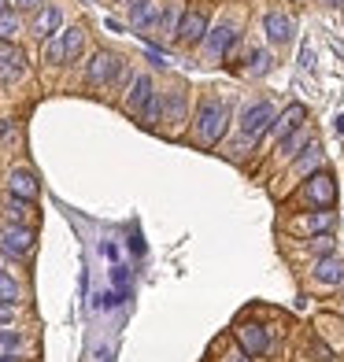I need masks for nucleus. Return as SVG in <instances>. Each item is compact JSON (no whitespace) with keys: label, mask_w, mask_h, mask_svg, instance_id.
<instances>
[{"label":"nucleus","mask_w":344,"mask_h":362,"mask_svg":"<svg viewBox=\"0 0 344 362\" xmlns=\"http://www.w3.org/2000/svg\"><path fill=\"white\" fill-rule=\"evenodd\" d=\"M274 104L270 100H256V104H248L244 107V115H241V134L248 137V141H256V137H263L267 129L274 126Z\"/></svg>","instance_id":"4"},{"label":"nucleus","mask_w":344,"mask_h":362,"mask_svg":"<svg viewBox=\"0 0 344 362\" xmlns=\"http://www.w3.org/2000/svg\"><path fill=\"white\" fill-rule=\"evenodd\" d=\"M226 122H229V104L219 96H204L200 107H196V141H200V148H215L226 134Z\"/></svg>","instance_id":"1"},{"label":"nucleus","mask_w":344,"mask_h":362,"mask_svg":"<svg viewBox=\"0 0 344 362\" xmlns=\"http://www.w3.org/2000/svg\"><path fill=\"white\" fill-rule=\"evenodd\" d=\"M300 204L315 207V211H330L337 204V181H333V174H326V170L311 174L300 185Z\"/></svg>","instance_id":"2"},{"label":"nucleus","mask_w":344,"mask_h":362,"mask_svg":"<svg viewBox=\"0 0 344 362\" xmlns=\"http://www.w3.org/2000/svg\"><path fill=\"white\" fill-rule=\"evenodd\" d=\"M307 144H311V134H307V129H297L292 137H285V141H282V152H285V156H300Z\"/></svg>","instance_id":"25"},{"label":"nucleus","mask_w":344,"mask_h":362,"mask_svg":"<svg viewBox=\"0 0 344 362\" xmlns=\"http://www.w3.org/2000/svg\"><path fill=\"white\" fill-rule=\"evenodd\" d=\"M81 48H86V30L81 26L63 30V63H74L81 56Z\"/></svg>","instance_id":"19"},{"label":"nucleus","mask_w":344,"mask_h":362,"mask_svg":"<svg viewBox=\"0 0 344 362\" xmlns=\"http://www.w3.org/2000/svg\"><path fill=\"white\" fill-rule=\"evenodd\" d=\"M8 4H11L15 11H34V8L45 4V0H8Z\"/></svg>","instance_id":"32"},{"label":"nucleus","mask_w":344,"mask_h":362,"mask_svg":"<svg viewBox=\"0 0 344 362\" xmlns=\"http://www.w3.org/2000/svg\"><path fill=\"white\" fill-rule=\"evenodd\" d=\"M322 163V148H319V141H311L304 152H300V159H297V174H307L311 177V170H315Z\"/></svg>","instance_id":"21"},{"label":"nucleus","mask_w":344,"mask_h":362,"mask_svg":"<svg viewBox=\"0 0 344 362\" xmlns=\"http://www.w3.org/2000/svg\"><path fill=\"white\" fill-rule=\"evenodd\" d=\"M26 71V56L19 45L11 41H0V86H11V81H19Z\"/></svg>","instance_id":"8"},{"label":"nucleus","mask_w":344,"mask_h":362,"mask_svg":"<svg viewBox=\"0 0 344 362\" xmlns=\"http://www.w3.org/2000/svg\"><path fill=\"white\" fill-rule=\"evenodd\" d=\"M204 41H207V52L211 56H226L229 48H234V41H237V30L229 26V23H219L215 30H207Z\"/></svg>","instance_id":"14"},{"label":"nucleus","mask_w":344,"mask_h":362,"mask_svg":"<svg viewBox=\"0 0 344 362\" xmlns=\"http://www.w3.org/2000/svg\"><path fill=\"white\" fill-rule=\"evenodd\" d=\"M59 23H63V11H59V8H52V4L38 8V15H34V34L48 41L52 34H59Z\"/></svg>","instance_id":"16"},{"label":"nucleus","mask_w":344,"mask_h":362,"mask_svg":"<svg viewBox=\"0 0 344 362\" xmlns=\"http://www.w3.org/2000/svg\"><path fill=\"white\" fill-rule=\"evenodd\" d=\"M8 215H11V222H26L30 215H34V207H30V200H19V196H8Z\"/></svg>","instance_id":"26"},{"label":"nucleus","mask_w":344,"mask_h":362,"mask_svg":"<svg viewBox=\"0 0 344 362\" xmlns=\"http://www.w3.org/2000/svg\"><path fill=\"white\" fill-rule=\"evenodd\" d=\"M152 78L149 74H137L134 81H130V93H126V115H134V119H141L144 104L152 100Z\"/></svg>","instance_id":"11"},{"label":"nucleus","mask_w":344,"mask_h":362,"mask_svg":"<svg viewBox=\"0 0 344 362\" xmlns=\"http://www.w3.org/2000/svg\"><path fill=\"white\" fill-rule=\"evenodd\" d=\"M163 107H167V122H171V129L185 122V93H182V89L167 93V100H163Z\"/></svg>","instance_id":"20"},{"label":"nucleus","mask_w":344,"mask_h":362,"mask_svg":"<svg viewBox=\"0 0 344 362\" xmlns=\"http://www.w3.org/2000/svg\"><path fill=\"white\" fill-rule=\"evenodd\" d=\"M263 30H267V37H270L274 45L292 41V19H289L285 11H270L267 19H263Z\"/></svg>","instance_id":"15"},{"label":"nucleus","mask_w":344,"mask_h":362,"mask_svg":"<svg viewBox=\"0 0 344 362\" xmlns=\"http://www.w3.org/2000/svg\"><path fill=\"white\" fill-rule=\"evenodd\" d=\"M340 285H344V281H340Z\"/></svg>","instance_id":"40"},{"label":"nucleus","mask_w":344,"mask_h":362,"mask_svg":"<svg viewBox=\"0 0 344 362\" xmlns=\"http://www.w3.org/2000/svg\"><path fill=\"white\" fill-rule=\"evenodd\" d=\"M315 281H322V285H340V281H344V262H340L337 255H322V259L315 262Z\"/></svg>","instance_id":"17"},{"label":"nucleus","mask_w":344,"mask_h":362,"mask_svg":"<svg viewBox=\"0 0 344 362\" xmlns=\"http://www.w3.org/2000/svg\"><path fill=\"white\" fill-rule=\"evenodd\" d=\"M0 362H11V358H0Z\"/></svg>","instance_id":"39"},{"label":"nucleus","mask_w":344,"mask_h":362,"mask_svg":"<svg viewBox=\"0 0 344 362\" xmlns=\"http://www.w3.org/2000/svg\"><path fill=\"white\" fill-rule=\"evenodd\" d=\"M4 8H8V0H0V11H4Z\"/></svg>","instance_id":"38"},{"label":"nucleus","mask_w":344,"mask_h":362,"mask_svg":"<svg viewBox=\"0 0 344 362\" xmlns=\"http://www.w3.org/2000/svg\"><path fill=\"white\" fill-rule=\"evenodd\" d=\"M163 8L167 4H159V0H130V26L134 30H156Z\"/></svg>","instance_id":"10"},{"label":"nucleus","mask_w":344,"mask_h":362,"mask_svg":"<svg viewBox=\"0 0 344 362\" xmlns=\"http://www.w3.org/2000/svg\"><path fill=\"white\" fill-rule=\"evenodd\" d=\"M34 229L30 226H19V222H8L4 229H0V252H4L8 259H26L30 252H34Z\"/></svg>","instance_id":"3"},{"label":"nucleus","mask_w":344,"mask_h":362,"mask_svg":"<svg viewBox=\"0 0 344 362\" xmlns=\"http://www.w3.org/2000/svg\"><path fill=\"white\" fill-rule=\"evenodd\" d=\"M333 211H307V215H297L289 222V233H304L307 240L319 237V233H330L333 229Z\"/></svg>","instance_id":"7"},{"label":"nucleus","mask_w":344,"mask_h":362,"mask_svg":"<svg viewBox=\"0 0 344 362\" xmlns=\"http://www.w3.org/2000/svg\"><path fill=\"white\" fill-rule=\"evenodd\" d=\"M222 362H248V355H244V351H234V348H229Z\"/></svg>","instance_id":"34"},{"label":"nucleus","mask_w":344,"mask_h":362,"mask_svg":"<svg viewBox=\"0 0 344 362\" xmlns=\"http://www.w3.org/2000/svg\"><path fill=\"white\" fill-rule=\"evenodd\" d=\"M311 59H315V45L304 41V48H300V67L304 71H311Z\"/></svg>","instance_id":"31"},{"label":"nucleus","mask_w":344,"mask_h":362,"mask_svg":"<svg viewBox=\"0 0 344 362\" xmlns=\"http://www.w3.org/2000/svg\"><path fill=\"white\" fill-rule=\"evenodd\" d=\"M159 119H163V96L152 93V100L144 104V111H141V122H144V129H156Z\"/></svg>","instance_id":"22"},{"label":"nucleus","mask_w":344,"mask_h":362,"mask_svg":"<svg viewBox=\"0 0 344 362\" xmlns=\"http://www.w3.org/2000/svg\"><path fill=\"white\" fill-rule=\"evenodd\" d=\"M322 4H330V8H340V4H344V0H322Z\"/></svg>","instance_id":"37"},{"label":"nucleus","mask_w":344,"mask_h":362,"mask_svg":"<svg viewBox=\"0 0 344 362\" xmlns=\"http://www.w3.org/2000/svg\"><path fill=\"white\" fill-rule=\"evenodd\" d=\"M149 63H156V67H167V56H163V52H156V48H149Z\"/></svg>","instance_id":"33"},{"label":"nucleus","mask_w":344,"mask_h":362,"mask_svg":"<svg viewBox=\"0 0 344 362\" xmlns=\"http://www.w3.org/2000/svg\"><path fill=\"white\" fill-rule=\"evenodd\" d=\"M207 37V11H185V19H182V26H178V34H174V41L178 45H185V48H193V45H200Z\"/></svg>","instance_id":"9"},{"label":"nucleus","mask_w":344,"mask_h":362,"mask_svg":"<svg viewBox=\"0 0 344 362\" xmlns=\"http://www.w3.org/2000/svg\"><path fill=\"white\" fill-rule=\"evenodd\" d=\"M311 252H315L319 259H322V255H333V233H319V237H311Z\"/></svg>","instance_id":"30"},{"label":"nucleus","mask_w":344,"mask_h":362,"mask_svg":"<svg viewBox=\"0 0 344 362\" xmlns=\"http://www.w3.org/2000/svg\"><path fill=\"white\" fill-rule=\"evenodd\" d=\"M89 86H115L122 74H126V63L115 56V52H96L89 59Z\"/></svg>","instance_id":"5"},{"label":"nucleus","mask_w":344,"mask_h":362,"mask_svg":"<svg viewBox=\"0 0 344 362\" xmlns=\"http://www.w3.org/2000/svg\"><path fill=\"white\" fill-rule=\"evenodd\" d=\"M234 340L241 344V351L248 355V358H259V355L270 348V337H267V329L259 325V322H241L234 329Z\"/></svg>","instance_id":"6"},{"label":"nucleus","mask_w":344,"mask_h":362,"mask_svg":"<svg viewBox=\"0 0 344 362\" xmlns=\"http://www.w3.org/2000/svg\"><path fill=\"white\" fill-rule=\"evenodd\" d=\"M333 129H337V134L344 137V111H340V115H337V119H333Z\"/></svg>","instance_id":"36"},{"label":"nucleus","mask_w":344,"mask_h":362,"mask_svg":"<svg viewBox=\"0 0 344 362\" xmlns=\"http://www.w3.org/2000/svg\"><path fill=\"white\" fill-rule=\"evenodd\" d=\"M38 192H41V185H38V177L30 174V170H11L8 174V196H19V200L34 204Z\"/></svg>","instance_id":"13"},{"label":"nucleus","mask_w":344,"mask_h":362,"mask_svg":"<svg viewBox=\"0 0 344 362\" xmlns=\"http://www.w3.org/2000/svg\"><path fill=\"white\" fill-rule=\"evenodd\" d=\"M19 11H15V8H4V11H0V41H11L15 34H19Z\"/></svg>","instance_id":"23"},{"label":"nucleus","mask_w":344,"mask_h":362,"mask_svg":"<svg viewBox=\"0 0 344 362\" xmlns=\"http://www.w3.org/2000/svg\"><path fill=\"white\" fill-rule=\"evenodd\" d=\"M23 348V337L11 333V329H0V355H15Z\"/></svg>","instance_id":"27"},{"label":"nucleus","mask_w":344,"mask_h":362,"mask_svg":"<svg viewBox=\"0 0 344 362\" xmlns=\"http://www.w3.org/2000/svg\"><path fill=\"white\" fill-rule=\"evenodd\" d=\"M45 63H52V67H59V63H63V30L45 41Z\"/></svg>","instance_id":"24"},{"label":"nucleus","mask_w":344,"mask_h":362,"mask_svg":"<svg viewBox=\"0 0 344 362\" xmlns=\"http://www.w3.org/2000/svg\"><path fill=\"white\" fill-rule=\"evenodd\" d=\"M304 119H307V107H304V104H289V107L274 119V126H270V129H274V137H277V141L292 137L297 129H304Z\"/></svg>","instance_id":"12"},{"label":"nucleus","mask_w":344,"mask_h":362,"mask_svg":"<svg viewBox=\"0 0 344 362\" xmlns=\"http://www.w3.org/2000/svg\"><path fill=\"white\" fill-rule=\"evenodd\" d=\"M130 248H134V252H137V255H141V252H144V244H141V237H137V233H134V237H130Z\"/></svg>","instance_id":"35"},{"label":"nucleus","mask_w":344,"mask_h":362,"mask_svg":"<svg viewBox=\"0 0 344 362\" xmlns=\"http://www.w3.org/2000/svg\"><path fill=\"white\" fill-rule=\"evenodd\" d=\"M182 19H185V8L178 4V0H171V4L163 8V15H159V26H156V30H159L163 37H167V34L174 37V34H178V26H182Z\"/></svg>","instance_id":"18"},{"label":"nucleus","mask_w":344,"mask_h":362,"mask_svg":"<svg viewBox=\"0 0 344 362\" xmlns=\"http://www.w3.org/2000/svg\"><path fill=\"white\" fill-rule=\"evenodd\" d=\"M248 63H252V74H259V78H263L267 71H270V52H267V48H256V52L248 56Z\"/></svg>","instance_id":"28"},{"label":"nucleus","mask_w":344,"mask_h":362,"mask_svg":"<svg viewBox=\"0 0 344 362\" xmlns=\"http://www.w3.org/2000/svg\"><path fill=\"white\" fill-rule=\"evenodd\" d=\"M0 303H19V285L8 274H0Z\"/></svg>","instance_id":"29"}]
</instances>
